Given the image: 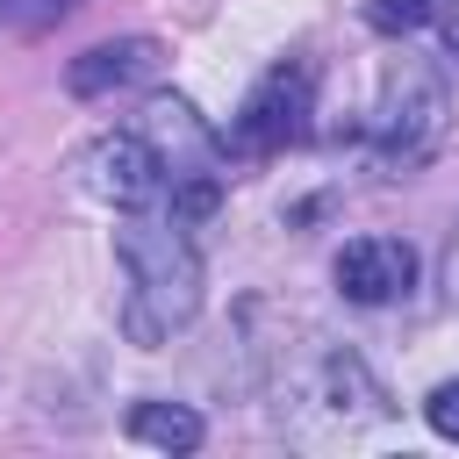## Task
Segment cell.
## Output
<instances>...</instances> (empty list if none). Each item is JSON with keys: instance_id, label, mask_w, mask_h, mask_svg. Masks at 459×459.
<instances>
[{"instance_id": "52a82bcc", "label": "cell", "mask_w": 459, "mask_h": 459, "mask_svg": "<svg viewBox=\"0 0 459 459\" xmlns=\"http://www.w3.org/2000/svg\"><path fill=\"white\" fill-rule=\"evenodd\" d=\"M316 402L330 423H380L387 416V387L373 380V366L359 351H323L316 359Z\"/></svg>"}, {"instance_id": "30bf717a", "label": "cell", "mask_w": 459, "mask_h": 459, "mask_svg": "<svg viewBox=\"0 0 459 459\" xmlns=\"http://www.w3.org/2000/svg\"><path fill=\"white\" fill-rule=\"evenodd\" d=\"M72 7H79V0H7V14H14V29H22V36H43V29H57Z\"/></svg>"}, {"instance_id": "4fadbf2b", "label": "cell", "mask_w": 459, "mask_h": 459, "mask_svg": "<svg viewBox=\"0 0 459 459\" xmlns=\"http://www.w3.org/2000/svg\"><path fill=\"white\" fill-rule=\"evenodd\" d=\"M437 287H445V301L459 308V222H452V237H445V258H437Z\"/></svg>"}, {"instance_id": "8fae6325", "label": "cell", "mask_w": 459, "mask_h": 459, "mask_svg": "<svg viewBox=\"0 0 459 459\" xmlns=\"http://www.w3.org/2000/svg\"><path fill=\"white\" fill-rule=\"evenodd\" d=\"M423 416H430V430H437V437H452V445H459V380H437V387H430V402H423Z\"/></svg>"}, {"instance_id": "8992f818", "label": "cell", "mask_w": 459, "mask_h": 459, "mask_svg": "<svg viewBox=\"0 0 459 459\" xmlns=\"http://www.w3.org/2000/svg\"><path fill=\"white\" fill-rule=\"evenodd\" d=\"M158 43L151 36H115V43H93V50H79L72 65H65V86L79 93V100H100V93H122V86H143V79H158Z\"/></svg>"}, {"instance_id": "3957f363", "label": "cell", "mask_w": 459, "mask_h": 459, "mask_svg": "<svg viewBox=\"0 0 459 459\" xmlns=\"http://www.w3.org/2000/svg\"><path fill=\"white\" fill-rule=\"evenodd\" d=\"M301 129H308V72H301V65H280V72H265V79L251 86V100L237 108L230 143H237V151H280V143H294Z\"/></svg>"}, {"instance_id": "9a60e30c", "label": "cell", "mask_w": 459, "mask_h": 459, "mask_svg": "<svg viewBox=\"0 0 459 459\" xmlns=\"http://www.w3.org/2000/svg\"><path fill=\"white\" fill-rule=\"evenodd\" d=\"M0 7H7V0H0Z\"/></svg>"}, {"instance_id": "ba28073f", "label": "cell", "mask_w": 459, "mask_h": 459, "mask_svg": "<svg viewBox=\"0 0 459 459\" xmlns=\"http://www.w3.org/2000/svg\"><path fill=\"white\" fill-rule=\"evenodd\" d=\"M151 143H158V158H165V172L172 179H186V172H208L215 165V136L194 122V108L179 100V93H158L151 108H143V122H136Z\"/></svg>"}, {"instance_id": "5bb4252c", "label": "cell", "mask_w": 459, "mask_h": 459, "mask_svg": "<svg viewBox=\"0 0 459 459\" xmlns=\"http://www.w3.org/2000/svg\"><path fill=\"white\" fill-rule=\"evenodd\" d=\"M445 36H452V57H459V14H452V29H445Z\"/></svg>"}, {"instance_id": "277c9868", "label": "cell", "mask_w": 459, "mask_h": 459, "mask_svg": "<svg viewBox=\"0 0 459 459\" xmlns=\"http://www.w3.org/2000/svg\"><path fill=\"white\" fill-rule=\"evenodd\" d=\"M86 186L100 201H115V208H151L165 194V158H158V143L143 129H115V136H100L86 151Z\"/></svg>"}, {"instance_id": "6da1fadb", "label": "cell", "mask_w": 459, "mask_h": 459, "mask_svg": "<svg viewBox=\"0 0 459 459\" xmlns=\"http://www.w3.org/2000/svg\"><path fill=\"white\" fill-rule=\"evenodd\" d=\"M115 265H122V337L158 351L201 316V251L186 244V222L129 208L115 230Z\"/></svg>"}, {"instance_id": "7a4b0ae2", "label": "cell", "mask_w": 459, "mask_h": 459, "mask_svg": "<svg viewBox=\"0 0 459 459\" xmlns=\"http://www.w3.org/2000/svg\"><path fill=\"white\" fill-rule=\"evenodd\" d=\"M445 115H452L445 79H437L423 57H402V65L387 72L380 100H373V151H380L387 165H423V158L437 151V136H445Z\"/></svg>"}, {"instance_id": "7c38bea8", "label": "cell", "mask_w": 459, "mask_h": 459, "mask_svg": "<svg viewBox=\"0 0 459 459\" xmlns=\"http://www.w3.org/2000/svg\"><path fill=\"white\" fill-rule=\"evenodd\" d=\"M430 7L437 0H373V29H416L430 22Z\"/></svg>"}, {"instance_id": "5b68a950", "label": "cell", "mask_w": 459, "mask_h": 459, "mask_svg": "<svg viewBox=\"0 0 459 459\" xmlns=\"http://www.w3.org/2000/svg\"><path fill=\"white\" fill-rule=\"evenodd\" d=\"M330 273H337V294H344V301L387 308V301H402V294L416 287V251H409L402 237H351Z\"/></svg>"}, {"instance_id": "9c48e42d", "label": "cell", "mask_w": 459, "mask_h": 459, "mask_svg": "<svg viewBox=\"0 0 459 459\" xmlns=\"http://www.w3.org/2000/svg\"><path fill=\"white\" fill-rule=\"evenodd\" d=\"M129 437L136 445H158V452H194L201 445V416L186 402H136L129 409Z\"/></svg>"}]
</instances>
